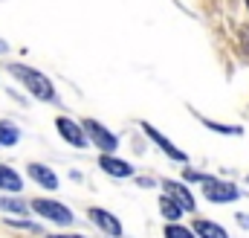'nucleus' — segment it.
Listing matches in <instances>:
<instances>
[{"label":"nucleus","instance_id":"f257e3e1","mask_svg":"<svg viewBox=\"0 0 249 238\" xmlns=\"http://www.w3.org/2000/svg\"><path fill=\"white\" fill-rule=\"evenodd\" d=\"M9 73L35 96V99H41V102H55V84L41 73V70H35V67H26V64H12L9 67Z\"/></svg>","mask_w":249,"mask_h":238},{"label":"nucleus","instance_id":"f03ea898","mask_svg":"<svg viewBox=\"0 0 249 238\" xmlns=\"http://www.w3.org/2000/svg\"><path fill=\"white\" fill-rule=\"evenodd\" d=\"M84 134H87V139L96 145V148H102V154H116V148H119V137L110 131V128H105L99 119H84Z\"/></svg>","mask_w":249,"mask_h":238},{"label":"nucleus","instance_id":"7ed1b4c3","mask_svg":"<svg viewBox=\"0 0 249 238\" xmlns=\"http://www.w3.org/2000/svg\"><path fill=\"white\" fill-rule=\"evenodd\" d=\"M41 218H47V221H55V224H64V227H70L72 224V212L58 203V200H50V198H35L32 203H29Z\"/></svg>","mask_w":249,"mask_h":238},{"label":"nucleus","instance_id":"20e7f679","mask_svg":"<svg viewBox=\"0 0 249 238\" xmlns=\"http://www.w3.org/2000/svg\"><path fill=\"white\" fill-rule=\"evenodd\" d=\"M203 195H206V200H212V203H229V200H238V198H241V189H238L235 183L209 178L203 183Z\"/></svg>","mask_w":249,"mask_h":238},{"label":"nucleus","instance_id":"39448f33","mask_svg":"<svg viewBox=\"0 0 249 238\" xmlns=\"http://www.w3.org/2000/svg\"><path fill=\"white\" fill-rule=\"evenodd\" d=\"M142 131L148 134V139H151L154 145H160V151H162L168 160H174V163H188V154H186V151H180V148H177V145H174V142L162 134V131H157L151 122H142Z\"/></svg>","mask_w":249,"mask_h":238},{"label":"nucleus","instance_id":"423d86ee","mask_svg":"<svg viewBox=\"0 0 249 238\" xmlns=\"http://www.w3.org/2000/svg\"><path fill=\"white\" fill-rule=\"evenodd\" d=\"M87 218L102 230V233H107V236H113V238H119L124 233L122 230V221L113 215V212H107V209H99V206H90L87 209Z\"/></svg>","mask_w":249,"mask_h":238},{"label":"nucleus","instance_id":"0eeeda50","mask_svg":"<svg viewBox=\"0 0 249 238\" xmlns=\"http://www.w3.org/2000/svg\"><path fill=\"white\" fill-rule=\"evenodd\" d=\"M55 128H58V134H61L70 145H75V148H87V145H90L84 128H81L78 122H72L70 117H58L55 119Z\"/></svg>","mask_w":249,"mask_h":238},{"label":"nucleus","instance_id":"6e6552de","mask_svg":"<svg viewBox=\"0 0 249 238\" xmlns=\"http://www.w3.org/2000/svg\"><path fill=\"white\" fill-rule=\"evenodd\" d=\"M99 166H102V172L110 175V178H130V175H133V166L124 163V160H119L116 154H102V157H99Z\"/></svg>","mask_w":249,"mask_h":238},{"label":"nucleus","instance_id":"1a4fd4ad","mask_svg":"<svg viewBox=\"0 0 249 238\" xmlns=\"http://www.w3.org/2000/svg\"><path fill=\"white\" fill-rule=\"evenodd\" d=\"M162 189H165V195H171L186 212H194L197 206H194V198H191V192L186 189V183H177V180H162Z\"/></svg>","mask_w":249,"mask_h":238},{"label":"nucleus","instance_id":"9d476101","mask_svg":"<svg viewBox=\"0 0 249 238\" xmlns=\"http://www.w3.org/2000/svg\"><path fill=\"white\" fill-rule=\"evenodd\" d=\"M29 178L35 180V183H41L44 189H50V192H55L58 189V175L50 169V166H41V163H29Z\"/></svg>","mask_w":249,"mask_h":238},{"label":"nucleus","instance_id":"9b49d317","mask_svg":"<svg viewBox=\"0 0 249 238\" xmlns=\"http://www.w3.org/2000/svg\"><path fill=\"white\" fill-rule=\"evenodd\" d=\"M20 189H23V180H20V175H18L15 169H9V166H3V163H0V192L18 195Z\"/></svg>","mask_w":249,"mask_h":238},{"label":"nucleus","instance_id":"f8f14e48","mask_svg":"<svg viewBox=\"0 0 249 238\" xmlns=\"http://www.w3.org/2000/svg\"><path fill=\"white\" fill-rule=\"evenodd\" d=\"M194 233H197V238H229V233L220 227V224H214V221H194V227H191Z\"/></svg>","mask_w":249,"mask_h":238},{"label":"nucleus","instance_id":"ddd939ff","mask_svg":"<svg viewBox=\"0 0 249 238\" xmlns=\"http://www.w3.org/2000/svg\"><path fill=\"white\" fill-rule=\"evenodd\" d=\"M160 212H162V218H165V221H180L186 209H183L171 195H165V198H160Z\"/></svg>","mask_w":249,"mask_h":238},{"label":"nucleus","instance_id":"4468645a","mask_svg":"<svg viewBox=\"0 0 249 238\" xmlns=\"http://www.w3.org/2000/svg\"><path fill=\"white\" fill-rule=\"evenodd\" d=\"M18 139H20V128L9 119H0V145L12 148V145H18Z\"/></svg>","mask_w":249,"mask_h":238},{"label":"nucleus","instance_id":"2eb2a0df","mask_svg":"<svg viewBox=\"0 0 249 238\" xmlns=\"http://www.w3.org/2000/svg\"><path fill=\"white\" fill-rule=\"evenodd\" d=\"M0 209H3V212H15V215H20V218H23L29 206H26L23 200H15V198H0Z\"/></svg>","mask_w":249,"mask_h":238},{"label":"nucleus","instance_id":"dca6fc26","mask_svg":"<svg viewBox=\"0 0 249 238\" xmlns=\"http://www.w3.org/2000/svg\"><path fill=\"white\" fill-rule=\"evenodd\" d=\"M165 238H197V233L188 230V227H180L177 221H168V227H165Z\"/></svg>","mask_w":249,"mask_h":238},{"label":"nucleus","instance_id":"f3484780","mask_svg":"<svg viewBox=\"0 0 249 238\" xmlns=\"http://www.w3.org/2000/svg\"><path fill=\"white\" fill-rule=\"evenodd\" d=\"M203 125L212 128V131H217V134H232V137L241 134V125H220V122H212V119H203Z\"/></svg>","mask_w":249,"mask_h":238},{"label":"nucleus","instance_id":"a211bd4d","mask_svg":"<svg viewBox=\"0 0 249 238\" xmlns=\"http://www.w3.org/2000/svg\"><path fill=\"white\" fill-rule=\"evenodd\" d=\"M9 227H18V230H29V233H41V227L23 221V218H9Z\"/></svg>","mask_w":249,"mask_h":238},{"label":"nucleus","instance_id":"6ab92c4d","mask_svg":"<svg viewBox=\"0 0 249 238\" xmlns=\"http://www.w3.org/2000/svg\"><path fill=\"white\" fill-rule=\"evenodd\" d=\"M238 38H241V44H244V53L249 56V26H241V32H238Z\"/></svg>","mask_w":249,"mask_h":238},{"label":"nucleus","instance_id":"aec40b11","mask_svg":"<svg viewBox=\"0 0 249 238\" xmlns=\"http://www.w3.org/2000/svg\"><path fill=\"white\" fill-rule=\"evenodd\" d=\"M238 224L241 227H249V215H238Z\"/></svg>","mask_w":249,"mask_h":238},{"label":"nucleus","instance_id":"412c9836","mask_svg":"<svg viewBox=\"0 0 249 238\" xmlns=\"http://www.w3.org/2000/svg\"><path fill=\"white\" fill-rule=\"evenodd\" d=\"M3 53H9V47H6V44L0 41V56H3Z\"/></svg>","mask_w":249,"mask_h":238},{"label":"nucleus","instance_id":"4be33fe9","mask_svg":"<svg viewBox=\"0 0 249 238\" xmlns=\"http://www.w3.org/2000/svg\"><path fill=\"white\" fill-rule=\"evenodd\" d=\"M50 238H84V236H50Z\"/></svg>","mask_w":249,"mask_h":238},{"label":"nucleus","instance_id":"5701e85b","mask_svg":"<svg viewBox=\"0 0 249 238\" xmlns=\"http://www.w3.org/2000/svg\"><path fill=\"white\" fill-rule=\"evenodd\" d=\"M244 3H247V9H249V0H244Z\"/></svg>","mask_w":249,"mask_h":238},{"label":"nucleus","instance_id":"b1692460","mask_svg":"<svg viewBox=\"0 0 249 238\" xmlns=\"http://www.w3.org/2000/svg\"><path fill=\"white\" fill-rule=\"evenodd\" d=\"M247 183H249V178H247Z\"/></svg>","mask_w":249,"mask_h":238}]
</instances>
